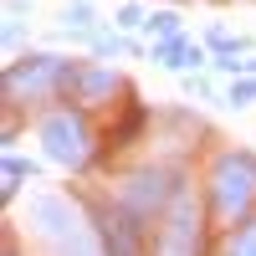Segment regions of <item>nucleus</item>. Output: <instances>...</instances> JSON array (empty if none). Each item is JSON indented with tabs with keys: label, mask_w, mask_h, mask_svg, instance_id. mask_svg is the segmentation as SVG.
<instances>
[{
	"label": "nucleus",
	"mask_w": 256,
	"mask_h": 256,
	"mask_svg": "<svg viewBox=\"0 0 256 256\" xmlns=\"http://www.w3.org/2000/svg\"><path fill=\"white\" fill-rule=\"evenodd\" d=\"M246 98H256V82H241V88L230 92V102H246Z\"/></svg>",
	"instance_id": "nucleus-1"
}]
</instances>
